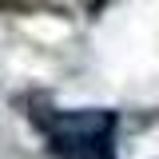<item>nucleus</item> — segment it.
Returning <instances> with one entry per match:
<instances>
[{"instance_id":"f257e3e1","label":"nucleus","mask_w":159,"mask_h":159,"mask_svg":"<svg viewBox=\"0 0 159 159\" xmlns=\"http://www.w3.org/2000/svg\"><path fill=\"white\" fill-rule=\"evenodd\" d=\"M40 131L56 159H116V111H52L40 116Z\"/></svg>"}]
</instances>
